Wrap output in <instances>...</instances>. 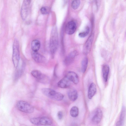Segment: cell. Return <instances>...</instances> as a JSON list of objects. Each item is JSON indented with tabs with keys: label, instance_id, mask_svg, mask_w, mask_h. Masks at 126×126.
<instances>
[{
	"label": "cell",
	"instance_id": "2",
	"mask_svg": "<svg viewBox=\"0 0 126 126\" xmlns=\"http://www.w3.org/2000/svg\"><path fill=\"white\" fill-rule=\"evenodd\" d=\"M41 91L43 94L45 96L54 100L61 101L64 98V96L63 94L52 89L44 88L42 89Z\"/></svg>",
	"mask_w": 126,
	"mask_h": 126
},
{
	"label": "cell",
	"instance_id": "17",
	"mask_svg": "<svg viewBox=\"0 0 126 126\" xmlns=\"http://www.w3.org/2000/svg\"><path fill=\"white\" fill-rule=\"evenodd\" d=\"M40 42L39 40H34L31 42V48L33 51H37L40 47Z\"/></svg>",
	"mask_w": 126,
	"mask_h": 126
},
{
	"label": "cell",
	"instance_id": "21",
	"mask_svg": "<svg viewBox=\"0 0 126 126\" xmlns=\"http://www.w3.org/2000/svg\"><path fill=\"white\" fill-rule=\"evenodd\" d=\"M70 113L72 117H77L79 113L78 108L75 106L73 107L70 109Z\"/></svg>",
	"mask_w": 126,
	"mask_h": 126
},
{
	"label": "cell",
	"instance_id": "18",
	"mask_svg": "<svg viewBox=\"0 0 126 126\" xmlns=\"http://www.w3.org/2000/svg\"><path fill=\"white\" fill-rule=\"evenodd\" d=\"M109 71V67L107 65H104L102 68V72L103 77L104 81H107Z\"/></svg>",
	"mask_w": 126,
	"mask_h": 126
},
{
	"label": "cell",
	"instance_id": "10",
	"mask_svg": "<svg viewBox=\"0 0 126 126\" xmlns=\"http://www.w3.org/2000/svg\"><path fill=\"white\" fill-rule=\"evenodd\" d=\"M32 58L36 62L38 63H43L45 62L46 58L39 53L37 51H33L32 53Z\"/></svg>",
	"mask_w": 126,
	"mask_h": 126
},
{
	"label": "cell",
	"instance_id": "19",
	"mask_svg": "<svg viewBox=\"0 0 126 126\" xmlns=\"http://www.w3.org/2000/svg\"><path fill=\"white\" fill-rule=\"evenodd\" d=\"M125 115V108L123 106L122 108L120 115L119 121H118L120 123L121 126L123 125L124 122Z\"/></svg>",
	"mask_w": 126,
	"mask_h": 126
},
{
	"label": "cell",
	"instance_id": "5",
	"mask_svg": "<svg viewBox=\"0 0 126 126\" xmlns=\"http://www.w3.org/2000/svg\"><path fill=\"white\" fill-rule=\"evenodd\" d=\"M16 106L17 109L20 111L27 113H31L34 111V107L28 102L23 100H20L17 102Z\"/></svg>",
	"mask_w": 126,
	"mask_h": 126
},
{
	"label": "cell",
	"instance_id": "12",
	"mask_svg": "<svg viewBox=\"0 0 126 126\" xmlns=\"http://www.w3.org/2000/svg\"><path fill=\"white\" fill-rule=\"evenodd\" d=\"M70 81H71L75 84H78L79 80L78 76L75 72L70 71L68 72L65 76Z\"/></svg>",
	"mask_w": 126,
	"mask_h": 126
},
{
	"label": "cell",
	"instance_id": "8",
	"mask_svg": "<svg viewBox=\"0 0 126 126\" xmlns=\"http://www.w3.org/2000/svg\"><path fill=\"white\" fill-rule=\"evenodd\" d=\"M77 28L76 23L74 21H69L66 24L65 31L66 33L69 35L73 34Z\"/></svg>",
	"mask_w": 126,
	"mask_h": 126
},
{
	"label": "cell",
	"instance_id": "20",
	"mask_svg": "<svg viewBox=\"0 0 126 126\" xmlns=\"http://www.w3.org/2000/svg\"><path fill=\"white\" fill-rule=\"evenodd\" d=\"M32 75L38 81L43 76L41 72L37 70H34L32 71L31 72Z\"/></svg>",
	"mask_w": 126,
	"mask_h": 126
},
{
	"label": "cell",
	"instance_id": "26",
	"mask_svg": "<svg viewBox=\"0 0 126 126\" xmlns=\"http://www.w3.org/2000/svg\"><path fill=\"white\" fill-rule=\"evenodd\" d=\"M63 113L62 111H59L58 112L57 116L59 119H61L63 117Z\"/></svg>",
	"mask_w": 126,
	"mask_h": 126
},
{
	"label": "cell",
	"instance_id": "1",
	"mask_svg": "<svg viewBox=\"0 0 126 126\" xmlns=\"http://www.w3.org/2000/svg\"><path fill=\"white\" fill-rule=\"evenodd\" d=\"M58 44V32L57 27L55 26L52 29L49 42L50 51L52 58L54 57L57 50Z\"/></svg>",
	"mask_w": 126,
	"mask_h": 126
},
{
	"label": "cell",
	"instance_id": "15",
	"mask_svg": "<svg viewBox=\"0 0 126 126\" xmlns=\"http://www.w3.org/2000/svg\"><path fill=\"white\" fill-rule=\"evenodd\" d=\"M96 91V88L95 84L92 83L90 85L88 90V96L89 99H91L95 94Z\"/></svg>",
	"mask_w": 126,
	"mask_h": 126
},
{
	"label": "cell",
	"instance_id": "9",
	"mask_svg": "<svg viewBox=\"0 0 126 126\" xmlns=\"http://www.w3.org/2000/svg\"><path fill=\"white\" fill-rule=\"evenodd\" d=\"M102 116V113L101 110L98 108L96 109L92 118V122L95 124L99 123L101 120Z\"/></svg>",
	"mask_w": 126,
	"mask_h": 126
},
{
	"label": "cell",
	"instance_id": "25",
	"mask_svg": "<svg viewBox=\"0 0 126 126\" xmlns=\"http://www.w3.org/2000/svg\"><path fill=\"white\" fill-rule=\"evenodd\" d=\"M48 9L46 7H43L40 9V11L43 14L45 15L48 13Z\"/></svg>",
	"mask_w": 126,
	"mask_h": 126
},
{
	"label": "cell",
	"instance_id": "23",
	"mask_svg": "<svg viewBox=\"0 0 126 126\" xmlns=\"http://www.w3.org/2000/svg\"><path fill=\"white\" fill-rule=\"evenodd\" d=\"M80 4V0H73L71 3V6L74 9L76 10L79 7Z\"/></svg>",
	"mask_w": 126,
	"mask_h": 126
},
{
	"label": "cell",
	"instance_id": "22",
	"mask_svg": "<svg viewBox=\"0 0 126 126\" xmlns=\"http://www.w3.org/2000/svg\"><path fill=\"white\" fill-rule=\"evenodd\" d=\"M88 63V59L86 57L84 58L81 62V70L83 73H84L87 68Z\"/></svg>",
	"mask_w": 126,
	"mask_h": 126
},
{
	"label": "cell",
	"instance_id": "6",
	"mask_svg": "<svg viewBox=\"0 0 126 126\" xmlns=\"http://www.w3.org/2000/svg\"><path fill=\"white\" fill-rule=\"evenodd\" d=\"M31 0H24L21 9V18L25 20L27 18L28 12Z\"/></svg>",
	"mask_w": 126,
	"mask_h": 126
},
{
	"label": "cell",
	"instance_id": "11",
	"mask_svg": "<svg viewBox=\"0 0 126 126\" xmlns=\"http://www.w3.org/2000/svg\"><path fill=\"white\" fill-rule=\"evenodd\" d=\"M77 54L78 52L76 51L70 52L65 58L64 61V64L66 65H68L71 64Z\"/></svg>",
	"mask_w": 126,
	"mask_h": 126
},
{
	"label": "cell",
	"instance_id": "16",
	"mask_svg": "<svg viewBox=\"0 0 126 126\" xmlns=\"http://www.w3.org/2000/svg\"><path fill=\"white\" fill-rule=\"evenodd\" d=\"M24 63H23L22 65L20 67L17 66L16 68V70L15 75V79L17 80L23 74L24 68Z\"/></svg>",
	"mask_w": 126,
	"mask_h": 126
},
{
	"label": "cell",
	"instance_id": "27",
	"mask_svg": "<svg viewBox=\"0 0 126 126\" xmlns=\"http://www.w3.org/2000/svg\"><path fill=\"white\" fill-rule=\"evenodd\" d=\"M64 2V3H66V2L67 0H63Z\"/></svg>",
	"mask_w": 126,
	"mask_h": 126
},
{
	"label": "cell",
	"instance_id": "13",
	"mask_svg": "<svg viewBox=\"0 0 126 126\" xmlns=\"http://www.w3.org/2000/svg\"><path fill=\"white\" fill-rule=\"evenodd\" d=\"M70 84V81L65 76L58 82L57 85L60 88H65L69 86Z\"/></svg>",
	"mask_w": 126,
	"mask_h": 126
},
{
	"label": "cell",
	"instance_id": "14",
	"mask_svg": "<svg viewBox=\"0 0 126 126\" xmlns=\"http://www.w3.org/2000/svg\"><path fill=\"white\" fill-rule=\"evenodd\" d=\"M67 95L69 99L72 101H75L78 97L77 91L74 88H70L68 91Z\"/></svg>",
	"mask_w": 126,
	"mask_h": 126
},
{
	"label": "cell",
	"instance_id": "7",
	"mask_svg": "<svg viewBox=\"0 0 126 126\" xmlns=\"http://www.w3.org/2000/svg\"><path fill=\"white\" fill-rule=\"evenodd\" d=\"M94 37V34H91L84 44L83 49V53L84 54L87 55L90 52L93 40Z\"/></svg>",
	"mask_w": 126,
	"mask_h": 126
},
{
	"label": "cell",
	"instance_id": "4",
	"mask_svg": "<svg viewBox=\"0 0 126 126\" xmlns=\"http://www.w3.org/2000/svg\"><path fill=\"white\" fill-rule=\"evenodd\" d=\"M30 120L32 124L37 126H50L52 123L50 118L45 116L33 117L31 118Z\"/></svg>",
	"mask_w": 126,
	"mask_h": 126
},
{
	"label": "cell",
	"instance_id": "24",
	"mask_svg": "<svg viewBox=\"0 0 126 126\" xmlns=\"http://www.w3.org/2000/svg\"><path fill=\"white\" fill-rule=\"evenodd\" d=\"M89 28L87 27L85 31L80 33L79 34V36L81 38H83L86 37L88 34L89 31Z\"/></svg>",
	"mask_w": 126,
	"mask_h": 126
},
{
	"label": "cell",
	"instance_id": "3",
	"mask_svg": "<svg viewBox=\"0 0 126 126\" xmlns=\"http://www.w3.org/2000/svg\"><path fill=\"white\" fill-rule=\"evenodd\" d=\"M20 59L19 43L16 39L14 40L13 46L12 59L15 67L16 68L19 63Z\"/></svg>",
	"mask_w": 126,
	"mask_h": 126
}]
</instances>
